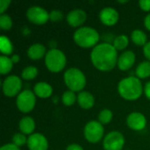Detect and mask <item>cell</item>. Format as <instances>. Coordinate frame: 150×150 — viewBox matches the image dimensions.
Instances as JSON below:
<instances>
[{
    "mask_svg": "<svg viewBox=\"0 0 150 150\" xmlns=\"http://www.w3.org/2000/svg\"><path fill=\"white\" fill-rule=\"evenodd\" d=\"M38 75V69L34 66H28L25 68L21 73V77L25 80H32Z\"/></svg>",
    "mask_w": 150,
    "mask_h": 150,
    "instance_id": "d4e9b609",
    "label": "cell"
},
{
    "mask_svg": "<svg viewBox=\"0 0 150 150\" xmlns=\"http://www.w3.org/2000/svg\"><path fill=\"white\" fill-rule=\"evenodd\" d=\"M26 17L31 22L37 25H42L48 20L49 13L44 8L34 5L27 10Z\"/></svg>",
    "mask_w": 150,
    "mask_h": 150,
    "instance_id": "30bf717a",
    "label": "cell"
},
{
    "mask_svg": "<svg viewBox=\"0 0 150 150\" xmlns=\"http://www.w3.org/2000/svg\"><path fill=\"white\" fill-rule=\"evenodd\" d=\"M112 112L109 109H104L98 114V121L101 124L109 123L112 120Z\"/></svg>",
    "mask_w": 150,
    "mask_h": 150,
    "instance_id": "4316f807",
    "label": "cell"
},
{
    "mask_svg": "<svg viewBox=\"0 0 150 150\" xmlns=\"http://www.w3.org/2000/svg\"><path fill=\"white\" fill-rule=\"evenodd\" d=\"M45 54H46V47L45 46L40 43L32 45L27 50L28 56L33 60H39L42 58Z\"/></svg>",
    "mask_w": 150,
    "mask_h": 150,
    "instance_id": "d6986e66",
    "label": "cell"
},
{
    "mask_svg": "<svg viewBox=\"0 0 150 150\" xmlns=\"http://www.w3.org/2000/svg\"><path fill=\"white\" fill-rule=\"evenodd\" d=\"M27 146L30 150H47L48 143L44 135L35 133L28 137Z\"/></svg>",
    "mask_w": 150,
    "mask_h": 150,
    "instance_id": "8fae6325",
    "label": "cell"
},
{
    "mask_svg": "<svg viewBox=\"0 0 150 150\" xmlns=\"http://www.w3.org/2000/svg\"><path fill=\"white\" fill-rule=\"evenodd\" d=\"M66 150H83V148H82L80 145H78V144H71V145L68 146V148H67V149Z\"/></svg>",
    "mask_w": 150,
    "mask_h": 150,
    "instance_id": "d590c367",
    "label": "cell"
},
{
    "mask_svg": "<svg viewBox=\"0 0 150 150\" xmlns=\"http://www.w3.org/2000/svg\"><path fill=\"white\" fill-rule=\"evenodd\" d=\"M127 1H120V0H119V3H127Z\"/></svg>",
    "mask_w": 150,
    "mask_h": 150,
    "instance_id": "f35d334b",
    "label": "cell"
},
{
    "mask_svg": "<svg viewBox=\"0 0 150 150\" xmlns=\"http://www.w3.org/2000/svg\"><path fill=\"white\" fill-rule=\"evenodd\" d=\"M128 46V38L125 34L117 36L113 40V47L117 50H123Z\"/></svg>",
    "mask_w": 150,
    "mask_h": 150,
    "instance_id": "cb8c5ba5",
    "label": "cell"
},
{
    "mask_svg": "<svg viewBox=\"0 0 150 150\" xmlns=\"http://www.w3.org/2000/svg\"><path fill=\"white\" fill-rule=\"evenodd\" d=\"M74 40L77 45L83 47H91L99 40L98 33L92 27L83 26L78 28L74 33Z\"/></svg>",
    "mask_w": 150,
    "mask_h": 150,
    "instance_id": "3957f363",
    "label": "cell"
},
{
    "mask_svg": "<svg viewBox=\"0 0 150 150\" xmlns=\"http://www.w3.org/2000/svg\"><path fill=\"white\" fill-rule=\"evenodd\" d=\"M144 24H145V26L147 29H149L150 31V13L148 14L146 17H145V19H144Z\"/></svg>",
    "mask_w": 150,
    "mask_h": 150,
    "instance_id": "8d00e7d4",
    "label": "cell"
},
{
    "mask_svg": "<svg viewBox=\"0 0 150 150\" xmlns=\"http://www.w3.org/2000/svg\"><path fill=\"white\" fill-rule=\"evenodd\" d=\"M33 91L38 97L42 98H47L52 95L53 88L49 83L46 82H39L34 85Z\"/></svg>",
    "mask_w": 150,
    "mask_h": 150,
    "instance_id": "2e32d148",
    "label": "cell"
},
{
    "mask_svg": "<svg viewBox=\"0 0 150 150\" xmlns=\"http://www.w3.org/2000/svg\"><path fill=\"white\" fill-rule=\"evenodd\" d=\"M136 76L138 78H147L150 76V62L144 61L141 62L135 70Z\"/></svg>",
    "mask_w": 150,
    "mask_h": 150,
    "instance_id": "ffe728a7",
    "label": "cell"
},
{
    "mask_svg": "<svg viewBox=\"0 0 150 150\" xmlns=\"http://www.w3.org/2000/svg\"><path fill=\"white\" fill-rule=\"evenodd\" d=\"M146 118L143 114H142L141 112H132L128 115L127 119V126L134 130L136 131H140L145 128L146 127Z\"/></svg>",
    "mask_w": 150,
    "mask_h": 150,
    "instance_id": "7c38bea8",
    "label": "cell"
},
{
    "mask_svg": "<svg viewBox=\"0 0 150 150\" xmlns=\"http://www.w3.org/2000/svg\"><path fill=\"white\" fill-rule=\"evenodd\" d=\"M11 59V61H12L13 63H17V62H19V56L18 54H13Z\"/></svg>",
    "mask_w": 150,
    "mask_h": 150,
    "instance_id": "74e56055",
    "label": "cell"
},
{
    "mask_svg": "<svg viewBox=\"0 0 150 150\" xmlns=\"http://www.w3.org/2000/svg\"><path fill=\"white\" fill-rule=\"evenodd\" d=\"M12 65L13 62L11 58L5 55L0 56V73L2 75H5L9 73L12 69Z\"/></svg>",
    "mask_w": 150,
    "mask_h": 150,
    "instance_id": "7402d4cb",
    "label": "cell"
},
{
    "mask_svg": "<svg viewBox=\"0 0 150 150\" xmlns=\"http://www.w3.org/2000/svg\"><path fill=\"white\" fill-rule=\"evenodd\" d=\"M22 87L21 79L17 76H7L3 83V91L7 97H14L17 95Z\"/></svg>",
    "mask_w": 150,
    "mask_h": 150,
    "instance_id": "9c48e42d",
    "label": "cell"
},
{
    "mask_svg": "<svg viewBox=\"0 0 150 150\" xmlns=\"http://www.w3.org/2000/svg\"><path fill=\"white\" fill-rule=\"evenodd\" d=\"M62 100L63 102V104L67 106H70V105H73L76 100V96L75 94L74 91H65L63 94H62Z\"/></svg>",
    "mask_w": 150,
    "mask_h": 150,
    "instance_id": "484cf974",
    "label": "cell"
},
{
    "mask_svg": "<svg viewBox=\"0 0 150 150\" xmlns=\"http://www.w3.org/2000/svg\"><path fill=\"white\" fill-rule=\"evenodd\" d=\"M36 98L34 92L30 90L21 91L17 98V106L22 112H28L32 111L35 105Z\"/></svg>",
    "mask_w": 150,
    "mask_h": 150,
    "instance_id": "52a82bcc",
    "label": "cell"
},
{
    "mask_svg": "<svg viewBox=\"0 0 150 150\" xmlns=\"http://www.w3.org/2000/svg\"><path fill=\"white\" fill-rule=\"evenodd\" d=\"M64 82L72 91H82L86 84L84 74L76 68H70L64 73Z\"/></svg>",
    "mask_w": 150,
    "mask_h": 150,
    "instance_id": "277c9868",
    "label": "cell"
},
{
    "mask_svg": "<svg viewBox=\"0 0 150 150\" xmlns=\"http://www.w3.org/2000/svg\"><path fill=\"white\" fill-rule=\"evenodd\" d=\"M87 18L86 12L81 9H75L70 11L67 15V21L71 26L76 27L83 25Z\"/></svg>",
    "mask_w": 150,
    "mask_h": 150,
    "instance_id": "5bb4252c",
    "label": "cell"
},
{
    "mask_svg": "<svg viewBox=\"0 0 150 150\" xmlns=\"http://www.w3.org/2000/svg\"><path fill=\"white\" fill-rule=\"evenodd\" d=\"M139 5L143 11H150V0H141Z\"/></svg>",
    "mask_w": 150,
    "mask_h": 150,
    "instance_id": "1f68e13d",
    "label": "cell"
},
{
    "mask_svg": "<svg viewBox=\"0 0 150 150\" xmlns=\"http://www.w3.org/2000/svg\"><path fill=\"white\" fill-rule=\"evenodd\" d=\"M62 17H63V14L59 10H53L49 13V19L53 22H59L60 20H62Z\"/></svg>",
    "mask_w": 150,
    "mask_h": 150,
    "instance_id": "f546056e",
    "label": "cell"
},
{
    "mask_svg": "<svg viewBox=\"0 0 150 150\" xmlns=\"http://www.w3.org/2000/svg\"><path fill=\"white\" fill-rule=\"evenodd\" d=\"M93 65L99 70L109 71L118 63L117 49L111 43L104 42L97 45L91 53Z\"/></svg>",
    "mask_w": 150,
    "mask_h": 150,
    "instance_id": "6da1fadb",
    "label": "cell"
},
{
    "mask_svg": "<svg viewBox=\"0 0 150 150\" xmlns=\"http://www.w3.org/2000/svg\"><path fill=\"white\" fill-rule=\"evenodd\" d=\"M99 18L106 25H112L119 20V12L112 7H105L99 12Z\"/></svg>",
    "mask_w": 150,
    "mask_h": 150,
    "instance_id": "4fadbf2b",
    "label": "cell"
},
{
    "mask_svg": "<svg viewBox=\"0 0 150 150\" xmlns=\"http://www.w3.org/2000/svg\"><path fill=\"white\" fill-rule=\"evenodd\" d=\"M0 50L4 54H11L13 50V47L10 40L5 36H1L0 38Z\"/></svg>",
    "mask_w": 150,
    "mask_h": 150,
    "instance_id": "603a6c76",
    "label": "cell"
},
{
    "mask_svg": "<svg viewBox=\"0 0 150 150\" xmlns=\"http://www.w3.org/2000/svg\"><path fill=\"white\" fill-rule=\"evenodd\" d=\"M124 144V136L118 131H112L107 134L103 142V147L105 150H121Z\"/></svg>",
    "mask_w": 150,
    "mask_h": 150,
    "instance_id": "ba28073f",
    "label": "cell"
},
{
    "mask_svg": "<svg viewBox=\"0 0 150 150\" xmlns=\"http://www.w3.org/2000/svg\"><path fill=\"white\" fill-rule=\"evenodd\" d=\"M0 150H20L18 147H17L16 145H14L13 143H10V144H5L3 147H1Z\"/></svg>",
    "mask_w": 150,
    "mask_h": 150,
    "instance_id": "d6a6232c",
    "label": "cell"
},
{
    "mask_svg": "<svg viewBox=\"0 0 150 150\" xmlns=\"http://www.w3.org/2000/svg\"><path fill=\"white\" fill-rule=\"evenodd\" d=\"M143 52H144L145 56L150 61V41L147 42V44L144 46V47H143Z\"/></svg>",
    "mask_w": 150,
    "mask_h": 150,
    "instance_id": "836d02e7",
    "label": "cell"
},
{
    "mask_svg": "<svg viewBox=\"0 0 150 150\" xmlns=\"http://www.w3.org/2000/svg\"><path fill=\"white\" fill-rule=\"evenodd\" d=\"M135 62V54L133 51L127 50L122 53L118 59V67L120 69L125 71L132 68Z\"/></svg>",
    "mask_w": 150,
    "mask_h": 150,
    "instance_id": "9a60e30c",
    "label": "cell"
},
{
    "mask_svg": "<svg viewBox=\"0 0 150 150\" xmlns=\"http://www.w3.org/2000/svg\"><path fill=\"white\" fill-rule=\"evenodd\" d=\"M79 105L83 109H90L94 105V97L88 91H81L77 96Z\"/></svg>",
    "mask_w": 150,
    "mask_h": 150,
    "instance_id": "e0dca14e",
    "label": "cell"
},
{
    "mask_svg": "<svg viewBox=\"0 0 150 150\" xmlns=\"http://www.w3.org/2000/svg\"><path fill=\"white\" fill-rule=\"evenodd\" d=\"M118 91L127 100H136L142 94V84L138 77L128 76L119 83Z\"/></svg>",
    "mask_w": 150,
    "mask_h": 150,
    "instance_id": "7a4b0ae2",
    "label": "cell"
},
{
    "mask_svg": "<svg viewBox=\"0 0 150 150\" xmlns=\"http://www.w3.org/2000/svg\"><path fill=\"white\" fill-rule=\"evenodd\" d=\"M84 136L91 143L99 142L104 135V127L99 121H90L84 127Z\"/></svg>",
    "mask_w": 150,
    "mask_h": 150,
    "instance_id": "8992f818",
    "label": "cell"
},
{
    "mask_svg": "<svg viewBox=\"0 0 150 150\" xmlns=\"http://www.w3.org/2000/svg\"><path fill=\"white\" fill-rule=\"evenodd\" d=\"M19 130L24 134H31L35 128V122L33 120V118L26 116L20 120L18 124Z\"/></svg>",
    "mask_w": 150,
    "mask_h": 150,
    "instance_id": "ac0fdd59",
    "label": "cell"
},
{
    "mask_svg": "<svg viewBox=\"0 0 150 150\" xmlns=\"http://www.w3.org/2000/svg\"><path fill=\"white\" fill-rule=\"evenodd\" d=\"M10 4H11L10 0H0V13L1 14H4V11L8 8Z\"/></svg>",
    "mask_w": 150,
    "mask_h": 150,
    "instance_id": "4dcf8cb0",
    "label": "cell"
},
{
    "mask_svg": "<svg viewBox=\"0 0 150 150\" xmlns=\"http://www.w3.org/2000/svg\"><path fill=\"white\" fill-rule=\"evenodd\" d=\"M12 25V20L11 17L7 14H2L0 16V26L4 30L11 29Z\"/></svg>",
    "mask_w": 150,
    "mask_h": 150,
    "instance_id": "83f0119b",
    "label": "cell"
},
{
    "mask_svg": "<svg viewBox=\"0 0 150 150\" xmlns=\"http://www.w3.org/2000/svg\"><path fill=\"white\" fill-rule=\"evenodd\" d=\"M12 143L16 145L17 147L23 146L24 144L27 143V139L24 134L21 133H17L12 136Z\"/></svg>",
    "mask_w": 150,
    "mask_h": 150,
    "instance_id": "f1b7e54d",
    "label": "cell"
},
{
    "mask_svg": "<svg viewBox=\"0 0 150 150\" xmlns=\"http://www.w3.org/2000/svg\"><path fill=\"white\" fill-rule=\"evenodd\" d=\"M132 40L138 46H145L147 44V35L142 30H134L131 33Z\"/></svg>",
    "mask_w": 150,
    "mask_h": 150,
    "instance_id": "44dd1931",
    "label": "cell"
},
{
    "mask_svg": "<svg viewBox=\"0 0 150 150\" xmlns=\"http://www.w3.org/2000/svg\"><path fill=\"white\" fill-rule=\"evenodd\" d=\"M47 68L52 72H60L66 65V56L64 53L57 48H51L45 56Z\"/></svg>",
    "mask_w": 150,
    "mask_h": 150,
    "instance_id": "5b68a950",
    "label": "cell"
},
{
    "mask_svg": "<svg viewBox=\"0 0 150 150\" xmlns=\"http://www.w3.org/2000/svg\"><path fill=\"white\" fill-rule=\"evenodd\" d=\"M144 92H145V95L146 97L150 100V81H149L146 84H145V87H144Z\"/></svg>",
    "mask_w": 150,
    "mask_h": 150,
    "instance_id": "e575fe53",
    "label": "cell"
}]
</instances>
